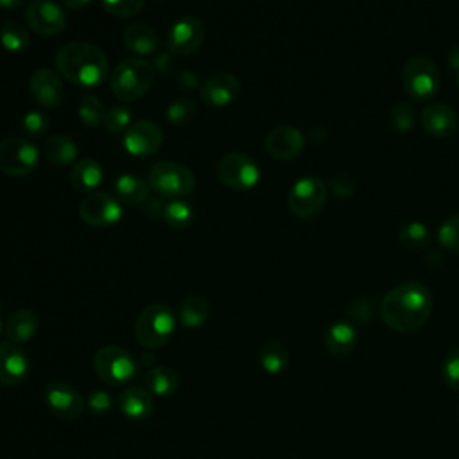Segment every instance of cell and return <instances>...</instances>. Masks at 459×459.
<instances>
[{"label": "cell", "instance_id": "2", "mask_svg": "<svg viewBox=\"0 0 459 459\" xmlns=\"http://www.w3.org/2000/svg\"><path fill=\"white\" fill-rule=\"evenodd\" d=\"M108 56L97 45L86 41H70L56 54L59 74L74 84L93 88L104 82L108 75Z\"/></svg>", "mask_w": 459, "mask_h": 459}, {"label": "cell", "instance_id": "1", "mask_svg": "<svg viewBox=\"0 0 459 459\" xmlns=\"http://www.w3.org/2000/svg\"><path fill=\"white\" fill-rule=\"evenodd\" d=\"M378 314L394 332H416L432 314V294L420 281L398 283L382 298Z\"/></svg>", "mask_w": 459, "mask_h": 459}, {"label": "cell", "instance_id": "22", "mask_svg": "<svg viewBox=\"0 0 459 459\" xmlns=\"http://www.w3.org/2000/svg\"><path fill=\"white\" fill-rule=\"evenodd\" d=\"M38 326H39V319L34 310L18 308L9 316V319L5 323L7 341H11L14 344H23L36 335Z\"/></svg>", "mask_w": 459, "mask_h": 459}, {"label": "cell", "instance_id": "40", "mask_svg": "<svg viewBox=\"0 0 459 459\" xmlns=\"http://www.w3.org/2000/svg\"><path fill=\"white\" fill-rule=\"evenodd\" d=\"M102 7L118 18H131L143 9L145 0H100Z\"/></svg>", "mask_w": 459, "mask_h": 459}, {"label": "cell", "instance_id": "42", "mask_svg": "<svg viewBox=\"0 0 459 459\" xmlns=\"http://www.w3.org/2000/svg\"><path fill=\"white\" fill-rule=\"evenodd\" d=\"M348 314L353 321H357L360 325H368L375 316V301L369 298H359L350 303Z\"/></svg>", "mask_w": 459, "mask_h": 459}, {"label": "cell", "instance_id": "49", "mask_svg": "<svg viewBox=\"0 0 459 459\" xmlns=\"http://www.w3.org/2000/svg\"><path fill=\"white\" fill-rule=\"evenodd\" d=\"M457 416H459V407H457Z\"/></svg>", "mask_w": 459, "mask_h": 459}, {"label": "cell", "instance_id": "9", "mask_svg": "<svg viewBox=\"0 0 459 459\" xmlns=\"http://www.w3.org/2000/svg\"><path fill=\"white\" fill-rule=\"evenodd\" d=\"M39 161L36 145L25 138H4L0 142V172L22 178L30 174Z\"/></svg>", "mask_w": 459, "mask_h": 459}, {"label": "cell", "instance_id": "7", "mask_svg": "<svg viewBox=\"0 0 459 459\" xmlns=\"http://www.w3.org/2000/svg\"><path fill=\"white\" fill-rule=\"evenodd\" d=\"M402 82L411 99L429 100L439 91V72L432 59L425 56L411 57L402 72Z\"/></svg>", "mask_w": 459, "mask_h": 459}, {"label": "cell", "instance_id": "16", "mask_svg": "<svg viewBox=\"0 0 459 459\" xmlns=\"http://www.w3.org/2000/svg\"><path fill=\"white\" fill-rule=\"evenodd\" d=\"M30 371V360L20 344L0 341V384L18 385Z\"/></svg>", "mask_w": 459, "mask_h": 459}, {"label": "cell", "instance_id": "20", "mask_svg": "<svg viewBox=\"0 0 459 459\" xmlns=\"http://www.w3.org/2000/svg\"><path fill=\"white\" fill-rule=\"evenodd\" d=\"M325 342V350L333 355V357H346L350 355L359 342V333L357 328L351 321L348 319H339L333 321L323 337Z\"/></svg>", "mask_w": 459, "mask_h": 459}, {"label": "cell", "instance_id": "14", "mask_svg": "<svg viewBox=\"0 0 459 459\" xmlns=\"http://www.w3.org/2000/svg\"><path fill=\"white\" fill-rule=\"evenodd\" d=\"M45 403L56 418L68 421L81 418L86 407V400L65 382H54L45 389Z\"/></svg>", "mask_w": 459, "mask_h": 459}, {"label": "cell", "instance_id": "18", "mask_svg": "<svg viewBox=\"0 0 459 459\" xmlns=\"http://www.w3.org/2000/svg\"><path fill=\"white\" fill-rule=\"evenodd\" d=\"M265 151L281 161L294 160L301 154L305 147V138L303 133L298 131L296 127L290 126H276L271 129L264 140Z\"/></svg>", "mask_w": 459, "mask_h": 459}, {"label": "cell", "instance_id": "43", "mask_svg": "<svg viewBox=\"0 0 459 459\" xmlns=\"http://www.w3.org/2000/svg\"><path fill=\"white\" fill-rule=\"evenodd\" d=\"M86 407L90 409V412H93L95 416H104L106 412L111 411L113 407V398L108 391L104 389H99V391H93L90 393L88 400H86Z\"/></svg>", "mask_w": 459, "mask_h": 459}, {"label": "cell", "instance_id": "3", "mask_svg": "<svg viewBox=\"0 0 459 459\" xmlns=\"http://www.w3.org/2000/svg\"><path fill=\"white\" fill-rule=\"evenodd\" d=\"M154 81V68L151 63L140 57H129L117 65L109 77L111 91L122 102H133L140 99Z\"/></svg>", "mask_w": 459, "mask_h": 459}, {"label": "cell", "instance_id": "13", "mask_svg": "<svg viewBox=\"0 0 459 459\" xmlns=\"http://www.w3.org/2000/svg\"><path fill=\"white\" fill-rule=\"evenodd\" d=\"M25 20L39 36H56L66 27L65 11L52 0H32L25 9Z\"/></svg>", "mask_w": 459, "mask_h": 459}, {"label": "cell", "instance_id": "39", "mask_svg": "<svg viewBox=\"0 0 459 459\" xmlns=\"http://www.w3.org/2000/svg\"><path fill=\"white\" fill-rule=\"evenodd\" d=\"M441 377L450 389L459 391V344L448 350L445 355L441 364Z\"/></svg>", "mask_w": 459, "mask_h": 459}, {"label": "cell", "instance_id": "15", "mask_svg": "<svg viewBox=\"0 0 459 459\" xmlns=\"http://www.w3.org/2000/svg\"><path fill=\"white\" fill-rule=\"evenodd\" d=\"M163 142L161 127L152 120H138L124 133V149L131 156L145 158L154 154Z\"/></svg>", "mask_w": 459, "mask_h": 459}, {"label": "cell", "instance_id": "24", "mask_svg": "<svg viewBox=\"0 0 459 459\" xmlns=\"http://www.w3.org/2000/svg\"><path fill=\"white\" fill-rule=\"evenodd\" d=\"M118 405H120V411L129 420H145L154 409L151 393L147 389L136 387V385L126 387L122 391V394L118 398Z\"/></svg>", "mask_w": 459, "mask_h": 459}, {"label": "cell", "instance_id": "35", "mask_svg": "<svg viewBox=\"0 0 459 459\" xmlns=\"http://www.w3.org/2000/svg\"><path fill=\"white\" fill-rule=\"evenodd\" d=\"M195 115V102L190 97H179L169 104L165 117L172 126H185Z\"/></svg>", "mask_w": 459, "mask_h": 459}, {"label": "cell", "instance_id": "5", "mask_svg": "<svg viewBox=\"0 0 459 459\" xmlns=\"http://www.w3.org/2000/svg\"><path fill=\"white\" fill-rule=\"evenodd\" d=\"M149 186L165 197H185L195 188L194 172L176 161H158L147 176Z\"/></svg>", "mask_w": 459, "mask_h": 459}, {"label": "cell", "instance_id": "31", "mask_svg": "<svg viewBox=\"0 0 459 459\" xmlns=\"http://www.w3.org/2000/svg\"><path fill=\"white\" fill-rule=\"evenodd\" d=\"M398 238H400V244L405 249L421 251L430 244V231L423 222L412 221V222H407L400 228Z\"/></svg>", "mask_w": 459, "mask_h": 459}, {"label": "cell", "instance_id": "21", "mask_svg": "<svg viewBox=\"0 0 459 459\" xmlns=\"http://www.w3.org/2000/svg\"><path fill=\"white\" fill-rule=\"evenodd\" d=\"M420 122L429 134L436 138H446L457 127V115L448 104L434 102L421 111Z\"/></svg>", "mask_w": 459, "mask_h": 459}, {"label": "cell", "instance_id": "11", "mask_svg": "<svg viewBox=\"0 0 459 459\" xmlns=\"http://www.w3.org/2000/svg\"><path fill=\"white\" fill-rule=\"evenodd\" d=\"M124 215L122 204L115 195L106 192H90L79 203V217L95 228H106L117 224Z\"/></svg>", "mask_w": 459, "mask_h": 459}, {"label": "cell", "instance_id": "30", "mask_svg": "<svg viewBox=\"0 0 459 459\" xmlns=\"http://www.w3.org/2000/svg\"><path fill=\"white\" fill-rule=\"evenodd\" d=\"M210 316V305L203 296H188L179 305V321L185 328L201 326Z\"/></svg>", "mask_w": 459, "mask_h": 459}, {"label": "cell", "instance_id": "44", "mask_svg": "<svg viewBox=\"0 0 459 459\" xmlns=\"http://www.w3.org/2000/svg\"><path fill=\"white\" fill-rule=\"evenodd\" d=\"M328 188L332 190L333 195H337L341 199L351 197V194L355 192V181L346 174H337L328 181Z\"/></svg>", "mask_w": 459, "mask_h": 459}, {"label": "cell", "instance_id": "47", "mask_svg": "<svg viewBox=\"0 0 459 459\" xmlns=\"http://www.w3.org/2000/svg\"><path fill=\"white\" fill-rule=\"evenodd\" d=\"M448 61L452 65V68H455L459 72V47H455L454 50H450V56H448Z\"/></svg>", "mask_w": 459, "mask_h": 459}, {"label": "cell", "instance_id": "25", "mask_svg": "<svg viewBox=\"0 0 459 459\" xmlns=\"http://www.w3.org/2000/svg\"><path fill=\"white\" fill-rule=\"evenodd\" d=\"M102 167L99 161L91 158H82L77 160L70 170V183L75 190L82 194L95 192L97 186L102 183Z\"/></svg>", "mask_w": 459, "mask_h": 459}, {"label": "cell", "instance_id": "8", "mask_svg": "<svg viewBox=\"0 0 459 459\" xmlns=\"http://www.w3.org/2000/svg\"><path fill=\"white\" fill-rule=\"evenodd\" d=\"M326 195L328 188L319 178L305 176L290 186L287 195V206L292 215L299 219H312L323 210Z\"/></svg>", "mask_w": 459, "mask_h": 459}, {"label": "cell", "instance_id": "34", "mask_svg": "<svg viewBox=\"0 0 459 459\" xmlns=\"http://www.w3.org/2000/svg\"><path fill=\"white\" fill-rule=\"evenodd\" d=\"M161 215H163L165 224L170 228H176V230L186 228L194 219V212H192L190 204L185 201H179V199L167 203L161 208Z\"/></svg>", "mask_w": 459, "mask_h": 459}, {"label": "cell", "instance_id": "32", "mask_svg": "<svg viewBox=\"0 0 459 459\" xmlns=\"http://www.w3.org/2000/svg\"><path fill=\"white\" fill-rule=\"evenodd\" d=\"M0 43L5 50L16 54V52H23L29 47L30 36H29L27 29L22 23H18L16 20H9L2 27Z\"/></svg>", "mask_w": 459, "mask_h": 459}, {"label": "cell", "instance_id": "41", "mask_svg": "<svg viewBox=\"0 0 459 459\" xmlns=\"http://www.w3.org/2000/svg\"><path fill=\"white\" fill-rule=\"evenodd\" d=\"M50 120L43 111H29L22 118V127L29 136H43L48 131Z\"/></svg>", "mask_w": 459, "mask_h": 459}, {"label": "cell", "instance_id": "28", "mask_svg": "<svg viewBox=\"0 0 459 459\" xmlns=\"http://www.w3.org/2000/svg\"><path fill=\"white\" fill-rule=\"evenodd\" d=\"M143 384L149 393L156 396H169L179 387V377L169 366H156L145 373Z\"/></svg>", "mask_w": 459, "mask_h": 459}, {"label": "cell", "instance_id": "29", "mask_svg": "<svg viewBox=\"0 0 459 459\" xmlns=\"http://www.w3.org/2000/svg\"><path fill=\"white\" fill-rule=\"evenodd\" d=\"M258 362L269 375H280L289 366V350L280 341H265L258 348Z\"/></svg>", "mask_w": 459, "mask_h": 459}, {"label": "cell", "instance_id": "17", "mask_svg": "<svg viewBox=\"0 0 459 459\" xmlns=\"http://www.w3.org/2000/svg\"><path fill=\"white\" fill-rule=\"evenodd\" d=\"M240 93V81L230 72H219L208 77L201 86V99L210 108H226Z\"/></svg>", "mask_w": 459, "mask_h": 459}, {"label": "cell", "instance_id": "10", "mask_svg": "<svg viewBox=\"0 0 459 459\" xmlns=\"http://www.w3.org/2000/svg\"><path fill=\"white\" fill-rule=\"evenodd\" d=\"M217 178L231 190H249L258 183L260 169L247 154L228 152L217 163Z\"/></svg>", "mask_w": 459, "mask_h": 459}, {"label": "cell", "instance_id": "48", "mask_svg": "<svg viewBox=\"0 0 459 459\" xmlns=\"http://www.w3.org/2000/svg\"><path fill=\"white\" fill-rule=\"evenodd\" d=\"M4 330H5V328H4V323H2V319H0V335H2Z\"/></svg>", "mask_w": 459, "mask_h": 459}, {"label": "cell", "instance_id": "46", "mask_svg": "<svg viewBox=\"0 0 459 459\" xmlns=\"http://www.w3.org/2000/svg\"><path fill=\"white\" fill-rule=\"evenodd\" d=\"M23 0H0V7L2 9H7V11H14L22 5Z\"/></svg>", "mask_w": 459, "mask_h": 459}, {"label": "cell", "instance_id": "19", "mask_svg": "<svg viewBox=\"0 0 459 459\" xmlns=\"http://www.w3.org/2000/svg\"><path fill=\"white\" fill-rule=\"evenodd\" d=\"M32 99L43 108H57L65 99V86L61 77L50 68H38L29 79Z\"/></svg>", "mask_w": 459, "mask_h": 459}, {"label": "cell", "instance_id": "4", "mask_svg": "<svg viewBox=\"0 0 459 459\" xmlns=\"http://www.w3.org/2000/svg\"><path fill=\"white\" fill-rule=\"evenodd\" d=\"M174 328L176 316L172 308L163 303H151L136 317L134 337L142 346L156 350L169 342Z\"/></svg>", "mask_w": 459, "mask_h": 459}, {"label": "cell", "instance_id": "37", "mask_svg": "<svg viewBox=\"0 0 459 459\" xmlns=\"http://www.w3.org/2000/svg\"><path fill=\"white\" fill-rule=\"evenodd\" d=\"M131 122H133V111L126 106H113L106 111V117H104V127L113 134H120L122 131H127Z\"/></svg>", "mask_w": 459, "mask_h": 459}, {"label": "cell", "instance_id": "33", "mask_svg": "<svg viewBox=\"0 0 459 459\" xmlns=\"http://www.w3.org/2000/svg\"><path fill=\"white\" fill-rule=\"evenodd\" d=\"M77 115L81 118V122L86 127H97L100 124H104V117H106V109L102 100L93 95V93H86L82 95L79 108H77Z\"/></svg>", "mask_w": 459, "mask_h": 459}, {"label": "cell", "instance_id": "27", "mask_svg": "<svg viewBox=\"0 0 459 459\" xmlns=\"http://www.w3.org/2000/svg\"><path fill=\"white\" fill-rule=\"evenodd\" d=\"M45 158L56 167H66L77 161V145L65 134H52L43 145Z\"/></svg>", "mask_w": 459, "mask_h": 459}, {"label": "cell", "instance_id": "12", "mask_svg": "<svg viewBox=\"0 0 459 459\" xmlns=\"http://www.w3.org/2000/svg\"><path fill=\"white\" fill-rule=\"evenodd\" d=\"M204 36H206V29L203 22L192 16H185L176 20L169 27L165 36V45L170 54L188 56L203 45Z\"/></svg>", "mask_w": 459, "mask_h": 459}, {"label": "cell", "instance_id": "23", "mask_svg": "<svg viewBox=\"0 0 459 459\" xmlns=\"http://www.w3.org/2000/svg\"><path fill=\"white\" fill-rule=\"evenodd\" d=\"M122 41L126 48L136 56H151L158 50V45H160L156 30L143 23H133L126 27L122 34Z\"/></svg>", "mask_w": 459, "mask_h": 459}, {"label": "cell", "instance_id": "45", "mask_svg": "<svg viewBox=\"0 0 459 459\" xmlns=\"http://www.w3.org/2000/svg\"><path fill=\"white\" fill-rule=\"evenodd\" d=\"M93 0H63V4L68 7V9H86Z\"/></svg>", "mask_w": 459, "mask_h": 459}, {"label": "cell", "instance_id": "6", "mask_svg": "<svg viewBox=\"0 0 459 459\" xmlns=\"http://www.w3.org/2000/svg\"><path fill=\"white\" fill-rule=\"evenodd\" d=\"M93 369L102 382L109 385H118L136 375L138 362L126 348H120L117 344H106L99 348L93 355Z\"/></svg>", "mask_w": 459, "mask_h": 459}, {"label": "cell", "instance_id": "38", "mask_svg": "<svg viewBox=\"0 0 459 459\" xmlns=\"http://www.w3.org/2000/svg\"><path fill=\"white\" fill-rule=\"evenodd\" d=\"M437 238L446 251L459 255V215H452L443 221L437 231Z\"/></svg>", "mask_w": 459, "mask_h": 459}, {"label": "cell", "instance_id": "26", "mask_svg": "<svg viewBox=\"0 0 459 459\" xmlns=\"http://www.w3.org/2000/svg\"><path fill=\"white\" fill-rule=\"evenodd\" d=\"M115 197L124 204H142L149 197V183L133 174H122L113 183Z\"/></svg>", "mask_w": 459, "mask_h": 459}, {"label": "cell", "instance_id": "36", "mask_svg": "<svg viewBox=\"0 0 459 459\" xmlns=\"http://www.w3.org/2000/svg\"><path fill=\"white\" fill-rule=\"evenodd\" d=\"M416 122V113L414 108L409 102H398L391 111H389V126L396 133H407L412 129Z\"/></svg>", "mask_w": 459, "mask_h": 459}]
</instances>
